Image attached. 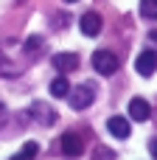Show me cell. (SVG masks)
<instances>
[{"label": "cell", "instance_id": "ac0fdd59", "mask_svg": "<svg viewBox=\"0 0 157 160\" xmlns=\"http://www.w3.org/2000/svg\"><path fill=\"white\" fill-rule=\"evenodd\" d=\"M11 160H22V158H20V155H17V158H11Z\"/></svg>", "mask_w": 157, "mask_h": 160}, {"label": "cell", "instance_id": "5bb4252c", "mask_svg": "<svg viewBox=\"0 0 157 160\" xmlns=\"http://www.w3.org/2000/svg\"><path fill=\"white\" fill-rule=\"evenodd\" d=\"M65 20H70V17H65V14H56V22H53V28H62V25H65Z\"/></svg>", "mask_w": 157, "mask_h": 160}, {"label": "cell", "instance_id": "7a4b0ae2", "mask_svg": "<svg viewBox=\"0 0 157 160\" xmlns=\"http://www.w3.org/2000/svg\"><path fill=\"white\" fill-rule=\"evenodd\" d=\"M93 68H96V73H101V76H112V73L118 70V56H115L112 51H96V53H93Z\"/></svg>", "mask_w": 157, "mask_h": 160}, {"label": "cell", "instance_id": "8fae6325", "mask_svg": "<svg viewBox=\"0 0 157 160\" xmlns=\"http://www.w3.org/2000/svg\"><path fill=\"white\" fill-rule=\"evenodd\" d=\"M140 14L146 20H157V0H140Z\"/></svg>", "mask_w": 157, "mask_h": 160}, {"label": "cell", "instance_id": "52a82bcc", "mask_svg": "<svg viewBox=\"0 0 157 160\" xmlns=\"http://www.w3.org/2000/svg\"><path fill=\"white\" fill-rule=\"evenodd\" d=\"M149 115H152V107H149L146 98H132L129 101V118L132 121H149Z\"/></svg>", "mask_w": 157, "mask_h": 160}, {"label": "cell", "instance_id": "ba28073f", "mask_svg": "<svg viewBox=\"0 0 157 160\" xmlns=\"http://www.w3.org/2000/svg\"><path fill=\"white\" fill-rule=\"evenodd\" d=\"M107 129H110V135H115L118 141H126L129 132H132V129H129V121L121 118V115H112V118L107 121Z\"/></svg>", "mask_w": 157, "mask_h": 160}, {"label": "cell", "instance_id": "2e32d148", "mask_svg": "<svg viewBox=\"0 0 157 160\" xmlns=\"http://www.w3.org/2000/svg\"><path fill=\"white\" fill-rule=\"evenodd\" d=\"M149 39H152V42H157V31H152V34H149Z\"/></svg>", "mask_w": 157, "mask_h": 160}, {"label": "cell", "instance_id": "30bf717a", "mask_svg": "<svg viewBox=\"0 0 157 160\" xmlns=\"http://www.w3.org/2000/svg\"><path fill=\"white\" fill-rule=\"evenodd\" d=\"M31 115L39 121V124H53L56 121V112L48 107V104H34V110H31Z\"/></svg>", "mask_w": 157, "mask_h": 160}, {"label": "cell", "instance_id": "9a60e30c", "mask_svg": "<svg viewBox=\"0 0 157 160\" xmlns=\"http://www.w3.org/2000/svg\"><path fill=\"white\" fill-rule=\"evenodd\" d=\"M152 158L157 160V141H152Z\"/></svg>", "mask_w": 157, "mask_h": 160}, {"label": "cell", "instance_id": "7c38bea8", "mask_svg": "<svg viewBox=\"0 0 157 160\" xmlns=\"http://www.w3.org/2000/svg\"><path fill=\"white\" fill-rule=\"evenodd\" d=\"M37 152H39V146H37L34 141H28V143L22 146V152H20V158H22V160H34V158H37Z\"/></svg>", "mask_w": 157, "mask_h": 160}, {"label": "cell", "instance_id": "d6986e66", "mask_svg": "<svg viewBox=\"0 0 157 160\" xmlns=\"http://www.w3.org/2000/svg\"><path fill=\"white\" fill-rule=\"evenodd\" d=\"M65 3H76V0H65Z\"/></svg>", "mask_w": 157, "mask_h": 160}, {"label": "cell", "instance_id": "3957f363", "mask_svg": "<svg viewBox=\"0 0 157 160\" xmlns=\"http://www.w3.org/2000/svg\"><path fill=\"white\" fill-rule=\"evenodd\" d=\"M59 146H62V155L70 158V160H76L81 152H84V141H81L79 132H65L62 141H59Z\"/></svg>", "mask_w": 157, "mask_h": 160}, {"label": "cell", "instance_id": "277c9868", "mask_svg": "<svg viewBox=\"0 0 157 160\" xmlns=\"http://www.w3.org/2000/svg\"><path fill=\"white\" fill-rule=\"evenodd\" d=\"M101 25H104V20H101L98 11H84L79 17V28H81L84 37H98L101 34Z\"/></svg>", "mask_w": 157, "mask_h": 160}, {"label": "cell", "instance_id": "5b68a950", "mask_svg": "<svg viewBox=\"0 0 157 160\" xmlns=\"http://www.w3.org/2000/svg\"><path fill=\"white\" fill-rule=\"evenodd\" d=\"M135 70H138L140 76H152L157 70V53L155 51H143V53L135 59Z\"/></svg>", "mask_w": 157, "mask_h": 160}, {"label": "cell", "instance_id": "e0dca14e", "mask_svg": "<svg viewBox=\"0 0 157 160\" xmlns=\"http://www.w3.org/2000/svg\"><path fill=\"white\" fill-rule=\"evenodd\" d=\"M3 110H6V107H3V104H0V118H3Z\"/></svg>", "mask_w": 157, "mask_h": 160}, {"label": "cell", "instance_id": "4fadbf2b", "mask_svg": "<svg viewBox=\"0 0 157 160\" xmlns=\"http://www.w3.org/2000/svg\"><path fill=\"white\" fill-rule=\"evenodd\" d=\"M39 48H42V37H28L22 45V51H28V53H37Z\"/></svg>", "mask_w": 157, "mask_h": 160}, {"label": "cell", "instance_id": "6da1fadb", "mask_svg": "<svg viewBox=\"0 0 157 160\" xmlns=\"http://www.w3.org/2000/svg\"><path fill=\"white\" fill-rule=\"evenodd\" d=\"M96 101V84L93 82H81V84H70V93H67V104L73 110H87L90 104Z\"/></svg>", "mask_w": 157, "mask_h": 160}, {"label": "cell", "instance_id": "9c48e42d", "mask_svg": "<svg viewBox=\"0 0 157 160\" xmlns=\"http://www.w3.org/2000/svg\"><path fill=\"white\" fill-rule=\"evenodd\" d=\"M67 93H70L67 76H56V79L51 82V96H53V98H67Z\"/></svg>", "mask_w": 157, "mask_h": 160}, {"label": "cell", "instance_id": "8992f818", "mask_svg": "<svg viewBox=\"0 0 157 160\" xmlns=\"http://www.w3.org/2000/svg\"><path fill=\"white\" fill-rule=\"evenodd\" d=\"M51 65H53L59 73H70V70L79 68V56H76V53H53Z\"/></svg>", "mask_w": 157, "mask_h": 160}]
</instances>
